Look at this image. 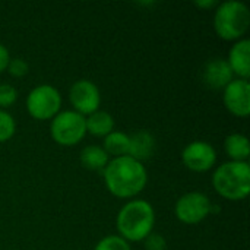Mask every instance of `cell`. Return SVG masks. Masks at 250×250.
Wrapping results in <instances>:
<instances>
[{"label": "cell", "instance_id": "1", "mask_svg": "<svg viewBox=\"0 0 250 250\" xmlns=\"http://www.w3.org/2000/svg\"><path fill=\"white\" fill-rule=\"evenodd\" d=\"M103 177L107 190L120 199H129L139 195L148 183L145 166L129 155L108 161Z\"/></svg>", "mask_w": 250, "mask_h": 250}, {"label": "cell", "instance_id": "2", "mask_svg": "<svg viewBox=\"0 0 250 250\" xmlns=\"http://www.w3.org/2000/svg\"><path fill=\"white\" fill-rule=\"evenodd\" d=\"M155 224V211L152 205L142 199L127 202L117 214L116 227L126 242H144L152 233Z\"/></svg>", "mask_w": 250, "mask_h": 250}, {"label": "cell", "instance_id": "3", "mask_svg": "<svg viewBox=\"0 0 250 250\" xmlns=\"http://www.w3.org/2000/svg\"><path fill=\"white\" fill-rule=\"evenodd\" d=\"M215 192L229 201H242L250 193V166L248 161H229L212 174Z\"/></svg>", "mask_w": 250, "mask_h": 250}, {"label": "cell", "instance_id": "4", "mask_svg": "<svg viewBox=\"0 0 250 250\" xmlns=\"http://www.w3.org/2000/svg\"><path fill=\"white\" fill-rule=\"evenodd\" d=\"M250 26L249 7L236 0H229L217 6L214 29L224 41H239Z\"/></svg>", "mask_w": 250, "mask_h": 250}, {"label": "cell", "instance_id": "5", "mask_svg": "<svg viewBox=\"0 0 250 250\" xmlns=\"http://www.w3.org/2000/svg\"><path fill=\"white\" fill-rule=\"evenodd\" d=\"M50 133L53 141L62 146L78 145L86 135L85 117L73 110L60 111L51 119Z\"/></svg>", "mask_w": 250, "mask_h": 250}, {"label": "cell", "instance_id": "6", "mask_svg": "<svg viewBox=\"0 0 250 250\" xmlns=\"http://www.w3.org/2000/svg\"><path fill=\"white\" fill-rule=\"evenodd\" d=\"M62 95L51 85H38L26 97V110L35 120H51L60 113Z\"/></svg>", "mask_w": 250, "mask_h": 250}, {"label": "cell", "instance_id": "7", "mask_svg": "<svg viewBox=\"0 0 250 250\" xmlns=\"http://www.w3.org/2000/svg\"><path fill=\"white\" fill-rule=\"evenodd\" d=\"M212 212L211 201L201 192H189L180 196L174 205L176 218L188 226L202 223Z\"/></svg>", "mask_w": 250, "mask_h": 250}, {"label": "cell", "instance_id": "8", "mask_svg": "<svg viewBox=\"0 0 250 250\" xmlns=\"http://www.w3.org/2000/svg\"><path fill=\"white\" fill-rule=\"evenodd\" d=\"M69 101L75 108L73 111L85 117L98 111L101 104V94L94 82L88 79H79L69 89Z\"/></svg>", "mask_w": 250, "mask_h": 250}, {"label": "cell", "instance_id": "9", "mask_svg": "<svg viewBox=\"0 0 250 250\" xmlns=\"http://www.w3.org/2000/svg\"><path fill=\"white\" fill-rule=\"evenodd\" d=\"M182 161L190 171L205 173L215 166L217 152L208 142L195 141L189 144L182 152Z\"/></svg>", "mask_w": 250, "mask_h": 250}, {"label": "cell", "instance_id": "10", "mask_svg": "<svg viewBox=\"0 0 250 250\" xmlns=\"http://www.w3.org/2000/svg\"><path fill=\"white\" fill-rule=\"evenodd\" d=\"M226 108L236 117H248L250 114V83L246 79H233L223 94Z\"/></svg>", "mask_w": 250, "mask_h": 250}, {"label": "cell", "instance_id": "11", "mask_svg": "<svg viewBox=\"0 0 250 250\" xmlns=\"http://www.w3.org/2000/svg\"><path fill=\"white\" fill-rule=\"evenodd\" d=\"M233 78L234 75L224 59H211L204 66V81L212 89H224Z\"/></svg>", "mask_w": 250, "mask_h": 250}, {"label": "cell", "instance_id": "12", "mask_svg": "<svg viewBox=\"0 0 250 250\" xmlns=\"http://www.w3.org/2000/svg\"><path fill=\"white\" fill-rule=\"evenodd\" d=\"M227 63L233 72V75L237 76V79H246L249 81L250 76V41L248 38L239 40L234 42L229 53Z\"/></svg>", "mask_w": 250, "mask_h": 250}, {"label": "cell", "instance_id": "13", "mask_svg": "<svg viewBox=\"0 0 250 250\" xmlns=\"http://www.w3.org/2000/svg\"><path fill=\"white\" fill-rule=\"evenodd\" d=\"M129 138H130L129 157L142 163V161L149 160L154 155L155 138L149 132L139 130V132H135L133 135H129Z\"/></svg>", "mask_w": 250, "mask_h": 250}, {"label": "cell", "instance_id": "14", "mask_svg": "<svg viewBox=\"0 0 250 250\" xmlns=\"http://www.w3.org/2000/svg\"><path fill=\"white\" fill-rule=\"evenodd\" d=\"M85 122H86V132L97 138H105L114 129L113 116L103 110L89 114L88 117H85Z\"/></svg>", "mask_w": 250, "mask_h": 250}, {"label": "cell", "instance_id": "15", "mask_svg": "<svg viewBox=\"0 0 250 250\" xmlns=\"http://www.w3.org/2000/svg\"><path fill=\"white\" fill-rule=\"evenodd\" d=\"M224 149L231 161H248L250 155L249 139L242 133H231L224 141Z\"/></svg>", "mask_w": 250, "mask_h": 250}, {"label": "cell", "instance_id": "16", "mask_svg": "<svg viewBox=\"0 0 250 250\" xmlns=\"http://www.w3.org/2000/svg\"><path fill=\"white\" fill-rule=\"evenodd\" d=\"M81 164L91 170V171H98L104 170L105 166L108 164V155L103 149V146L98 145H88L81 151Z\"/></svg>", "mask_w": 250, "mask_h": 250}, {"label": "cell", "instance_id": "17", "mask_svg": "<svg viewBox=\"0 0 250 250\" xmlns=\"http://www.w3.org/2000/svg\"><path fill=\"white\" fill-rule=\"evenodd\" d=\"M129 148H130V138L129 135L123 132H111L104 138V146L103 149L107 152V155L119 158V157H126L129 155Z\"/></svg>", "mask_w": 250, "mask_h": 250}, {"label": "cell", "instance_id": "18", "mask_svg": "<svg viewBox=\"0 0 250 250\" xmlns=\"http://www.w3.org/2000/svg\"><path fill=\"white\" fill-rule=\"evenodd\" d=\"M16 132V122L10 113L6 110H0V144L7 142L13 138Z\"/></svg>", "mask_w": 250, "mask_h": 250}, {"label": "cell", "instance_id": "19", "mask_svg": "<svg viewBox=\"0 0 250 250\" xmlns=\"http://www.w3.org/2000/svg\"><path fill=\"white\" fill-rule=\"evenodd\" d=\"M94 250H132L129 246V242L122 239L120 236L111 234L104 239H101Z\"/></svg>", "mask_w": 250, "mask_h": 250}, {"label": "cell", "instance_id": "20", "mask_svg": "<svg viewBox=\"0 0 250 250\" xmlns=\"http://www.w3.org/2000/svg\"><path fill=\"white\" fill-rule=\"evenodd\" d=\"M18 100V91L10 83L0 85V110L12 107Z\"/></svg>", "mask_w": 250, "mask_h": 250}, {"label": "cell", "instance_id": "21", "mask_svg": "<svg viewBox=\"0 0 250 250\" xmlns=\"http://www.w3.org/2000/svg\"><path fill=\"white\" fill-rule=\"evenodd\" d=\"M6 70L13 78H23L29 72V66L23 59H10Z\"/></svg>", "mask_w": 250, "mask_h": 250}, {"label": "cell", "instance_id": "22", "mask_svg": "<svg viewBox=\"0 0 250 250\" xmlns=\"http://www.w3.org/2000/svg\"><path fill=\"white\" fill-rule=\"evenodd\" d=\"M144 246H145L146 250H166L167 249V240L160 233H154L152 231L151 234H148L145 237Z\"/></svg>", "mask_w": 250, "mask_h": 250}, {"label": "cell", "instance_id": "23", "mask_svg": "<svg viewBox=\"0 0 250 250\" xmlns=\"http://www.w3.org/2000/svg\"><path fill=\"white\" fill-rule=\"evenodd\" d=\"M9 60H10V54H9L7 48L3 44H0V73H3L7 69Z\"/></svg>", "mask_w": 250, "mask_h": 250}, {"label": "cell", "instance_id": "24", "mask_svg": "<svg viewBox=\"0 0 250 250\" xmlns=\"http://www.w3.org/2000/svg\"><path fill=\"white\" fill-rule=\"evenodd\" d=\"M195 6H198L199 9H204V10H209L212 7H217L218 1L217 0H204V1L198 0V1H195Z\"/></svg>", "mask_w": 250, "mask_h": 250}]
</instances>
